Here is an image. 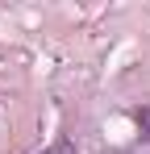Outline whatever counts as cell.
Masks as SVG:
<instances>
[{
    "label": "cell",
    "instance_id": "6da1fadb",
    "mask_svg": "<svg viewBox=\"0 0 150 154\" xmlns=\"http://www.w3.org/2000/svg\"><path fill=\"white\" fill-rule=\"evenodd\" d=\"M133 117H138V129H142V137L150 142V104H142V108H138Z\"/></svg>",
    "mask_w": 150,
    "mask_h": 154
},
{
    "label": "cell",
    "instance_id": "7a4b0ae2",
    "mask_svg": "<svg viewBox=\"0 0 150 154\" xmlns=\"http://www.w3.org/2000/svg\"><path fill=\"white\" fill-rule=\"evenodd\" d=\"M42 154H75V146L67 142V137H58V142H54L50 150H42Z\"/></svg>",
    "mask_w": 150,
    "mask_h": 154
}]
</instances>
